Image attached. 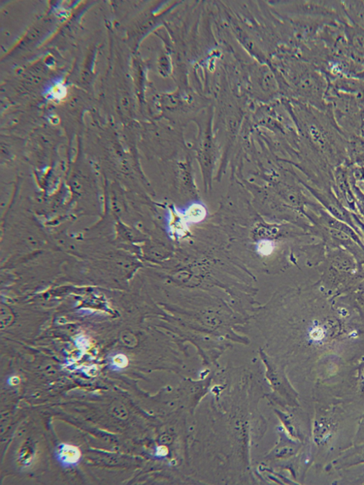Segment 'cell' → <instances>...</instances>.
I'll return each instance as SVG.
<instances>
[{
  "instance_id": "6da1fadb",
  "label": "cell",
  "mask_w": 364,
  "mask_h": 485,
  "mask_svg": "<svg viewBox=\"0 0 364 485\" xmlns=\"http://www.w3.org/2000/svg\"><path fill=\"white\" fill-rule=\"evenodd\" d=\"M345 33L351 54L358 60H364V27L346 24Z\"/></svg>"
},
{
  "instance_id": "7a4b0ae2",
  "label": "cell",
  "mask_w": 364,
  "mask_h": 485,
  "mask_svg": "<svg viewBox=\"0 0 364 485\" xmlns=\"http://www.w3.org/2000/svg\"><path fill=\"white\" fill-rule=\"evenodd\" d=\"M56 458L63 467L74 468L81 461V452L75 445L63 443L59 445L56 449Z\"/></svg>"
},
{
  "instance_id": "3957f363",
  "label": "cell",
  "mask_w": 364,
  "mask_h": 485,
  "mask_svg": "<svg viewBox=\"0 0 364 485\" xmlns=\"http://www.w3.org/2000/svg\"><path fill=\"white\" fill-rule=\"evenodd\" d=\"M49 99L61 100L66 95V88L61 81H57L46 89Z\"/></svg>"
},
{
  "instance_id": "277c9868",
  "label": "cell",
  "mask_w": 364,
  "mask_h": 485,
  "mask_svg": "<svg viewBox=\"0 0 364 485\" xmlns=\"http://www.w3.org/2000/svg\"><path fill=\"white\" fill-rule=\"evenodd\" d=\"M34 456V450L29 446H24L19 452V463L22 466H29L31 463Z\"/></svg>"
},
{
  "instance_id": "5b68a950",
  "label": "cell",
  "mask_w": 364,
  "mask_h": 485,
  "mask_svg": "<svg viewBox=\"0 0 364 485\" xmlns=\"http://www.w3.org/2000/svg\"><path fill=\"white\" fill-rule=\"evenodd\" d=\"M274 250V245L270 241H262L259 244V251L263 255H269Z\"/></svg>"
},
{
  "instance_id": "8992f818",
  "label": "cell",
  "mask_w": 364,
  "mask_h": 485,
  "mask_svg": "<svg viewBox=\"0 0 364 485\" xmlns=\"http://www.w3.org/2000/svg\"><path fill=\"white\" fill-rule=\"evenodd\" d=\"M113 413L118 418L125 420L127 417V411L125 408L121 405L118 404L113 408Z\"/></svg>"
},
{
  "instance_id": "52a82bcc",
  "label": "cell",
  "mask_w": 364,
  "mask_h": 485,
  "mask_svg": "<svg viewBox=\"0 0 364 485\" xmlns=\"http://www.w3.org/2000/svg\"><path fill=\"white\" fill-rule=\"evenodd\" d=\"M122 340L125 344L131 347H134L136 343V340L134 335L130 333H125L122 335Z\"/></svg>"
},
{
  "instance_id": "ba28073f",
  "label": "cell",
  "mask_w": 364,
  "mask_h": 485,
  "mask_svg": "<svg viewBox=\"0 0 364 485\" xmlns=\"http://www.w3.org/2000/svg\"><path fill=\"white\" fill-rule=\"evenodd\" d=\"M113 364L116 367L120 369L126 367L127 364V360L125 356L118 355L113 360Z\"/></svg>"
}]
</instances>
